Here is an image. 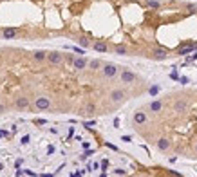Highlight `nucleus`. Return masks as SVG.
I'll return each instance as SVG.
<instances>
[{"label":"nucleus","mask_w":197,"mask_h":177,"mask_svg":"<svg viewBox=\"0 0 197 177\" xmlns=\"http://www.w3.org/2000/svg\"><path fill=\"white\" fill-rule=\"evenodd\" d=\"M116 74H118V67L114 65V63L103 65V76H105V78H114Z\"/></svg>","instance_id":"1"},{"label":"nucleus","mask_w":197,"mask_h":177,"mask_svg":"<svg viewBox=\"0 0 197 177\" xmlns=\"http://www.w3.org/2000/svg\"><path fill=\"white\" fill-rule=\"evenodd\" d=\"M35 107L38 109V110H47L49 107H51V99L49 98H36V101H35Z\"/></svg>","instance_id":"2"},{"label":"nucleus","mask_w":197,"mask_h":177,"mask_svg":"<svg viewBox=\"0 0 197 177\" xmlns=\"http://www.w3.org/2000/svg\"><path fill=\"white\" fill-rule=\"evenodd\" d=\"M110 99H112V103H121L123 99H125V92L119 90V89L112 90V92H110Z\"/></svg>","instance_id":"3"},{"label":"nucleus","mask_w":197,"mask_h":177,"mask_svg":"<svg viewBox=\"0 0 197 177\" xmlns=\"http://www.w3.org/2000/svg\"><path fill=\"white\" fill-rule=\"evenodd\" d=\"M47 60H49V63H53V65H60L61 61H64V56H61L60 53H49Z\"/></svg>","instance_id":"4"},{"label":"nucleus","mask_w":197,"mask_h":177,"mask_svg":"<svg viewBox=\"0 0 197 177\" xmlns=\"http://www.w3.org/2000/svg\"><path fill=\"white\" fill-rule=\"evenodd\" d=\"M121 81L123 83H132V81H136V74L130 71H123L121 72Z\"/></svg>","instance_id":"5"},{"label":"nucleus","mask_w":197,"mask_h":177,"mask_svg":"<svg viewBox=\"0 0 197 177\" xmlns=\"http://www.w3.org/2000/svg\"><path fill=\"white\" fill-rule=\"evenodd\" d=\"M134 123H138V125L147 123V114H145V112H136V114H134Z\"/></svg>","instance_id":"6"},{"label":"nucleus","mask_w":197,"mask_h":177,"mask_svg":"<svg viewBox=\"0 0 197 177\" xmlns=\"http://www.w3.org/2000/svg\"><path fill=\"white\" fill-rule=\"evenodd\" d=\"M72 65H74V69H76V71H81V69H85V67H87V61H85L83 58H74Z\"/></svg>","instance_id":"7"},{"label":"nucleus","mask_w":197,"mask_h":177,"mask_svg":"<svg viewBox=\"0 0 197 177\" xmlns=\"http://www.w3.org/2000/svg\"><path fill=\"white\" fill-rule=\"evenodd\" d=\"M157 148H159L161 152H165V150H168V148H170V141H168L167 138H161V139L157 141Z\"/></svg>","instance_id":"8"},{"label":"nucleus","mask_w":197,"mask_h":177,"mask_svg":"<svg viewBox=\"0 0 197 177\" xmlns=\"http://www.w3.org/2000/svg\"><path fill=\"white\" fill-rule=\"evenodd\" d=\"M152 54H154L155 58H167V56H168V49H155Z\"/></svg>","instance_id":"9"},{"label":"nucleus","mask_w":197,"mask_h":177,"mask_svg":"<svg viewBox=\"0 0 197 177\" xmlns=\"http://www.w3.org/2000/svg\"><path fill=\"white\" fill-rule=\"evenodd\" d=\"M94 51H98V53H107V45L103 44V42H96V44H94Z\"/></svg>","instance_id":"10"},{"label":"nucleus","mask_w":197,"mask_h":177,"mask_svg":"<svg viewBox=\"0 0 197 177\" xmlns=\"http://www.w3.org/2000/svg\"><path fill=\"white\" fill-rule=\"evenodd\" d=\"M16 36V29H6L4 31V38L6 40H11V38H15Z\"/></svg>","instance_id":"11"},{"label":"nucleus","mask_w":197,"mask_h":177,"mask_svg":"<svg viewBox=\"0 0 197 177\" xmlns=\"http://www.w3.org/2000/svg\"><path fill=\"white\" fill-rule=\"evenodd\" d=\"M27 105H29V99H27V98H18V99H16V107H18V109H25Z\"/></svg>","instance_id":"12"},{"label":"nucleus","mask_w":197,"mask_h":177,"mask_svg":"<svg viewBox=\"0 0 197 177\" xmlns=\"http://www.w3.org/2000/svg\"><path fill=\"white\" fill-rule=\"evenodd\" d=\"M161 109H163V103H161V101H152V103H150V110H152V112H159Z\"/></svg>","instance_id":"13"},{"label":"nucleus","mask_w":197,"mask_h":177,"mask_svg":"<svg viewBox=\"0 0 197 177\" xmlns=\"http://www.w3.org/2000/svg\"><path fill=\"white\" fill-rule=\"evenodd\" d=\"M197 49V45H186V47H183V49H179V54H188V53H192V51H195Z\"/></svg>","instance_id":"14"},{"label":"nucleus","mask_w":197,"mask_h":177,"mask_svg":"<svg viewBox=\"0 0 197 177\" xmlns=\"http://www.w3.org/2000/svg\"><path fill=\"white\" fill-rule=\"evenodd\" d=\"M33 58H35L36 61H42V60H45V58H47V54L44 53V51H36V53L33 54Z\"/></svg>","instance_id":"15"},{"label":"nucleus","mask_w":197,"mask_h":177,"mask_svg":"<svg viewBox=\"0 0 197 177\" xmlns=\"http://www.w3.org/2000/svg\"><path fill=\"white\" fill-rule=\"evenodd\" d=\"M174 109H175V112H184V110H186V105H184L183 101H177V103L174 105Z\"/></svg>","instance_id":"16"},{"label":"nucleus","mask_w":197,"mask_h":177,"mask_svg":"<svg viewBox=\"0 0 197 177\" xmlns=\"http://www.w3.org/2000/svg\"><path fill=\"white\" fill-rule=\"evenodd\" d=\"M89 67H90V69H100V67H101V61H100V60H92L90 63H89Z\"/></svg>","instance_id":"17"},{"label":"nucleus","mask_w":197,"mask_h":177,"mask_svg":"<svg viewBox=\"0 0 197 177\" xmlns=\"http://www.w3.org/2000/svg\"><path fill=\"white\" fill-rule=\"evenodd\" d=\"M148 92H150V96H155V94L159 92V87H157V85H154V87H150V90H148Z\"/></svg>","instance_id":"18"},{"label":"nucleus","mask_w":197,"mask_h":177,"mask_svg":"<svg viewBox=\"0 0 197 177\" xmlns=\"http://www.w3.org/2000/svg\"><path fill=\"white\" fill-rule=\"evenodd\" d=\"M116 53H118V54H125V53H127V49H125V47H121V45H118V47H116Z\"/></svg>","instance_id":"19"},{"label":"nucleus","mask_w":197,"mask_h":177,"mask_svg":"<svg viewBox=\"0 0 197 177\" xmlns=\"http://www.w3.org/2000/svg\"><path fill=\"white\" fill-rule=\"evenodd\" d=\"M80 44H81V47H87L89 45V40L87 38H80Z\"/></svg>","instance_id":"20"},{"label":"nucleus","mask_w":197,"mask_h":177,"mask_svg":"<svg viewBox=\"0 0 197 177\" xmlns=\"http://www.w3.org/2000/svg\"><path fill=\"white\" fill-rule=\"evenodd\" d=\"M114 173H116V175H125L127 172H125V170H121V168H118V170H114Z\"/></svg>","instance_id":"21"},{"label":"nucleus","mask_w":197,"mask_h":177,"mask_svg":"<svg viewBox=\"0 0 197 177\" xmlns=\"http://www.w3.org/2000/svg\"><path fill=\"white\" fill-rule=\"evenodd\" d=\"M100 166H101V168H103V170H105V168H107V166H109V161H107V159H103Z\"/></svg>","instance_id":"22"},{"label":"nucleus","mask_w":197,"mask_h":177,"mask_svg":"<svg viewBox=\"0 0 197 177\" xmlns=\"http://www.w3.org/2000/svg\"><path fill=\"white\" fill-rule=\"evenodd\" d=\"M89 114H92V112H94V105H87V109H85Z\"/></svg>","instance_id":"23"},{"label":"nucleus","mask_w":197,"mask_h":177,"mask_svg":"<svg viewBox=\"0 0 197 177\" xmlns=\"http://www.w3.org/2000/svg\"><path fill=\"white\" fill-rule=\"evenodd\" d=\"M74 49V53H78V54H83V49H80V47H72Z\"/></svg>","instance_id":"24"},{"label":"nucleus","mask_w":197,"mask_h":177,"mask_svg":"<svg viewBox=\"0 0 197 177\" xmlns=\"http://www.w3.org/2000/svg\"><path fill=\"white\" fill-rule=\"evenodd\" d=\"M121 141H125V143H130L132 139H130V136H123V138H121Z\"/></svg>","instance_id":"25"},{"label":"nucleus","mask_w":197,"mask_h":177,"mask_svg":"<svg viewBox=\"0 0 197 177\" xmlns=\"http://www.w3.org/2000/svg\"><path fill=\"white\" fill-rule=\"evenodd\" d=\"M27 143H29V136H24L22 138V145H27Z\"/></svg>","instance_id":"26"},{"label":"nucleus","mask_w":197,"mask_h":177,"mask_svg":"<svg viewBox=\"0 0 197 177\" xmlns=\"http://www.w3.org/2000/svg\"><path fill=\"white\" fill-rule=\"evenodd\" d=\"M148 6H150V7H157L159 4H157V2H154V0H150V2H148Z\"/></svg>","instance_id":"27"},{"label":"nucleus","mask_w":197,"mask_h":177,"mask_svg":"<svg viewBox=\"0 0 197 177\" xmlns=\"http://www.w3.org/2000/svg\"><path fill=\"white\" fill-rule=\"evenodd\" d=\"M170 78H172V80H179V76H177V72H172V74H170Z\"/></svg>","instance_id":"28"},{"label":"nucleus","mask_w":197,"mask_h":177,"mask_svg":"<svg viewBox=\"0 0 197 177\" xmlns=\"http://www.w3.org/2000/svg\"><path fill=\"white\" fill-rule=\"evenodd\" d=\"M92 125H94V121H87V123H85V127H87V128H90Z\"/></svg>","instance_id":"29"},{"label":"nucleus","mask_w":197,"mask_h":177,"mask_svg":"<svg viewBox=\"0 0 197 177\" xmlns=\"http://www.w3.org/2000/svg\"><path fill=\"white\" fill-rule=\"evenodd\" d=\"M195 60H197V54H192V56L188 58V61H195Z\"/></svg>","instance_id":"30"},{"label":"nucleus","mask_w":197,"mask_h":177,"mask_svg":"<svg viewBox=\"0 0 197 177\" xmlns=\"http://www.w3.org/2000/svg\"><path fill=\"white\" fill-rule=\"evenodd\" d=\"M179 81H181V83H188V78H184V76H183V78H179Z\"/></svg>","instance_id":"31"},{"label":"nucleus","mask_w":197,"mask_h":177,"mask_svg":"<svg viewBox=\"0 0 197 177\" xmlns=\"http://www.w3.org/2000/svg\"><path fill=\"white\" fill-rule=\"evenodd\" d=\"M36 125H45V119H36Z\"/></svg>","instance_id":"32"},{"label":"nucleus","mask_w":197,"mask_h":177,"mask_svg":"<svg viewBox=\"0 0 197 177\" xmlns=\"http://www.w3.org/2000/svg\"><path fill=\"white\" fill-rule=\"evenodd\" d=\"M7 136V132H4V130H0V138H6Z\"/></svg>","instance_id":"33"},{"label":"nucleus","mask_w":197,"mask_h":177,"mask_svg":"<svg viewBox=\"0 0 197 177\" xmlns=\"http://www.w3.org/2000/svg\"><path fill=\"white\" fill-rule=\"evenodd\" d=\"M4 110H6V107H4V105H0V114H2Z\"/></svg>","instance_id":"34"},{"label":"nucleus","mask_w":197,"mask_h":177,"mask_svg":"<svg viewBox=\"0 0 197 177\" xmlns=\"http://www.w3.org/2000/svg\"><path fill=\"white\" fill-rule=\"evenodd\" d=\"M195 152H197V145H195Z\"/></svg>","instance_id":"35"}]
</instances>
